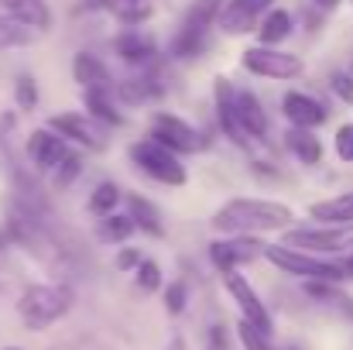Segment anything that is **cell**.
I'll list each match as a JSON object with an SVG mask.
<instances>
[{"instance_id":"1","label":"cell","mask_w":353,"mask_h":350,"mask_svg":"<svg viewBox=\"0 0 353 350\" xmlns=\"http://www.w3.org/2000/svg\"><path fill=\"white\" fill-rule=\"evenodd\" d=\"M292 224H295V210L288 203L264 200V196H234L210 220V227L220 237H227V233H254V237H261V233H278V231L285 233Z\"/></svg>"},{"instance_id":"2","label":"cell","mask_w":353,"mask_h":350,"mask_svg":"<svg viewBox=\"0 0 353 350\" xmlns=\"http://www.w3.org/2000/svg\"><path fill=\"white\" fill-rule=\"evenodd\" d=\"M72 306H76V292L65 282H34L17 295V316L34 333L65 320Z\"/></svg>"},{"instance_id":"3","label":"cell","mask_w":353,"mask_h":350,"mask_svg":"<svg viewBox=\"0 0 353 350\" xmlns=\"http://www.w3.org/2000/svg\"><path fill=\"white\" fill-rule=\"evenodd\" d=\"M220 10H223V0H192L168 41V59H175V62L199 59L210 48V35L216 28Z\"/></svg>"},{"instance_id":"4","label":"cell","mask_w":353,"mask_h":350,"mask_svg":"<svg viewBox=\"0 0 353 350\" xmlns=\"http://www.w3.org/2000/svg\"><path fill=\"white\" fill-rule=\"evenodd\" d=\"M264 261H271L278 271L302 278V282H336V285L350 282L340 257H319V254H309V251H295L288 244H268Z\"/></svg>"},{"instance_id":"5","label":"cell","mask_w":353,"mask_h":350,"mask_svg":"<svg viewBox=\"0 0 353 350\" xmlns=\"http://www.w3.org/2000/svg\"><path fill=\"white\" fill-rule=\"evenodd\" d=\"M127 158L137 172H144L151 182L168 186V189H182L189 182V168L182 165V155H175L172 148H165L154 137H137L127 148Z\"/></svg>"},{"instance_id":"6","label":"cell","mask_w":353,"mask_h":350,"mask_svg":"<svg viewBox=\"0 0 353 350\" xmlns=\"http://www.w3.org/2000/svg\"><path fill=\"white\" fill-rule=\"evenodd\" d=\"M240 66L257 76V79H271V83H292L305 72L302 55L285 52V48H271V45H250L240 52Z\"/></svg>"},{"instance_id":"7","label":"cell","mask_w":353,"mask_h":350,"mask_svg":"<svg viewBox=\"0 0 353 350\" xmlns=\"http://www.w3.org/2000/svg\"><path fill=\"white\" fill-rule=\"evenodd\" d=\"M281 244L309 254H347L353 251V227H333V224H309V227H288Z\"/></svg>"},{"instance_id":"8","label":"cell","mask_w":353,"mask_h":350,"mask_svg":"<svg viewBox=\"0 0 353 350\" xmlns=\"http://www.w3.org/2000/svg\"><path fill=\"white\" fill-rule=\"evenodd\" d=\"M148 137L161 141V144L172 148L175 155H199V151L210 148V137H206L196 124H189L185 117H179V114H168V110H158V114L151 117Z\"/></svg>"},{"instance_id":"9","label":"cell","mask_w":353,"mask_h":350,"mask_svg":"<svg viewBox=\"0 0 353 350\" xmlns=\"http://www.w3.org/2000/svg\"><path fill=\"white\" fill-rule=\"evenodd\" d=\"M264 247L268 244L261 237H254V233H227V237L210 240V261H213V268L220 275H227V271H240V268L261 261Z\"/></svg>"},{"instance_id":"10","label":"cell","mask_w":353,"mask_h":350,"mask_svg":"<svg viewBox=\"0 0 353 350\" xmlns=\"http://www.w3.org/2000/svg\"><path fill=\"white\" fill-rule=\"evenodd\" d=\"M45 127H52L59 137H65L69 144L86 148V151H93V155L107 151V144H110L107 127H103V124H97L93 117L83 114V110H65V114L48 117V124H45Z\"/></svg>"},{"instance_id":"11","label":"cell","mask_w":353,"mask_h":350,"mask_svg":"<svg viewBox=\"0 0 353 350\" xmlns=\"http://www.w3.org/2000/svg\"><path fill=\"white\" fill-rule=\"evenodd\" d=\"M69 151H72L69 141L59 137L52 127H34V130L28 134V141H24V155H28V162L34 165L38 175H52Z\"/></svg>"},{"instance_id":"12","label":"cell","mask_w":353,"mask_h":350,"mask_svg":"<svg viewBox=\"0 0 353 350\" xmlns=\"http://www.w3.org/2000/svg\"><path fill=\"white\" fill-rule=\"evenodd\" d=\"M220 278H223V285H227L230 299L236 302L240 316H243V320H250L257 330H264V333H274V320H271L268 306L261 302L257 289L250 285V278H243L240 271H227V275H220Z\"/></svg>"},{"instance_id":"13","label":"cell","mask_w":353,"mask_h":350,"mask_svg":"<svg viewBox=\"0 0 353 350\" xmlns=\"http://www.w3.org/2000/svg\"><path fill=\"white\" fill-rule=\"evenodd\" d=\"M234 114H236L240 130L247 134V141H250V144H261V141L268 137V130H271V117H268L264 104H261V97H257L250 86H236Z\"/></svg>"},{"instance_id":"14","label":"cell","mask_w":353,"mask_h":350,"mask_svg":"<svg viewBox=\"0 0 353 350\" xmlns=\"http://www.w3.org/2000/svg\"><path fill=\"white\" fill-rule=\"evenodd\" d=\"M274 7V0H227L220 17H216V28L223 35H250L257 31V21Z\"/></svg>"},{"instance_id":"15","label":"cell","mask_w":353,"mask_h":350,"mask_svg":"<svg viewBox=\"0 0 353 350\" xmlns=\"http://www.w3.org/2000/svg\"><path fill=\"white\" fill-rule=\"evenodd\" d=\"M281 117L288 120V127L316 130V127H323L330 120V107L323 100H316L312 93H305V90H288L281 97Z\"/></svg>"},{"instance_id":"16","label":"cell","mask_w":353,"mask_h":350,"mask_svg":"<svg viewBox=\"0 0 353 350\" xmlns=\"http://www.w3.org/2000/svg\"><path fill=\"white\" fill-rule=\"evenodd\" d=\"M114 55L130 69H151L158 62V45L141 28H123L114 38Z\"/></svg>"},{"instance_id":"17","label":"cell","mask_w":353,"mask_h":350,"mask_svg":"<svg viewBox=\"0 0 353 350\" xmlns=\"http://www.w3.org/2000/svg\"><path fill=\"white\" fill-rule=\"evenodd\" d=\"M234 93H236V83L230 76H216V79H213V110H216V124H220L223 137H227L234 148H250L247 134H243L240 124H236Z\"/></svg>"},{"instance_id":"18","label":"cell","mask_w":353,"mask_h":350,"mask_svg":"<svg viewBox=\"0 0 353 350\" xmlns=\"http://www.w3.org/2000/svg\"><path fill=\"white\" fill-rule=\"evenodd\" d=\"M161 93H165V83L154 72V66L141 69L137 76L117 79V86H114V97H117L120 107H144V104H154Z\"/></svg>"},{"instance_id":"19","label":"cell","mask_w":353,"mask_h":350,"mask_svg":"<svg viewBox=\"0 0 353 350\" xmlns=\"http://www.w3.org/2000/svg\"><path fill=\"white\" fill-rule=\"evenodd\" d=\"M72 83L86 93V90H114L117 79L110 76V66L97 55V52H76L72 55Z\"/></svg>"},{"instance_id":"20","label":"cell","mask_w":353,"mask_h":350,"mask_svg":"<svg viewBox=\"0 0 353 350\" xmlns=\"http://www.w3.org/2000/svg\"><path fill=\"white\" fill-rule=\"evenodd\" d=\"M83 114H90L97 124H103L107 130L127 124V117L120 110L114 90H86V93H83Z\"/></svg>"},{"instance_id":"21","label":"cell","mask_w":353,"mask_h":350,"mask_svg":"<svg viewBox=\"0 0 353 350\" xmlns=\"http://www.w3.org/2000/svg\"><path fill=\"white\" fill-rule=\"evenodd\" d=\"M292 35H295V17H292V10H285V7H271V10L257 21V45L281 48Z\"/></svg>"},{"instance_id":"22","label":"cell","mask_w":353,"mask_h":350,"mask_svg":"<svg viewBox=\"0 0 353 350\" xmlns=\"http://www.w3.org/2000/svg\"><path fill=\"white\" fill-rule=\"evenodd\" d=\"M281 137H285V151H288L299 165L312 168V165L323 162V141L316 137V130H309V127H288Z\"/></svg>"},{"instance_id":"23","label":"cell","mask_w":353,"mask_h":350,"mask_svg":"<svg viewBox=\"0 0 353 350\" xmlns=\"http://www.w3.org/2000/svg\"><path fill=\"white\" fill-rule=\"evenodd\" d=\"M93 7H103L123 28H144L154 17V0H93Z\"/></svg>"},{"instance_id":"24","label":"cell","mask_w":353,"mask_h":350,"mask_svg":"<svg viewBox=\"0 0 353 350\" xmlns=\"http://www.w3.org/2000/svg\"><path fill=\"white\" fill-rule=\"evenodd\" d=\"M123 203H127V213H130V220L137 224V231L148 233V237H165L161 210H158L148 196H141V193H127V196H123Z\"/></svg>"},{"instance_id":"25","label":"cell","mask_w":353,"mask_h":350,"mask_svg":"<svg viewBox=\"0 0 353 350\" xmlns=\"http://www.w3.org/2000/svg\"><path fill=\"white\" fill-rule=\"evenodd\" d=\"M309 217L316 224H333V227H353V193H340L330 200H319L309 206Z\"/></svg>"},{"instance_id":"26","label":"cell","mask_w":353,"mask_h":350,"mask_svg":"<svg viewBox=\"0 0 353 350\" xmlns=\"http://www.w3.org/2000/svg\"><path fill=\"white\" fill-rule=\"evenodd\" d=\"M10 17H17V21H24L28 28H34L38 35H45V31H52V7H48V0H14L10 7H3Z\"/></svg>"},{"instance_id":"27","label":"cell","mask_w":353,"mask_h":350,"mask_svg":"<svg viewBox=\"0 0 353 350\" xmlns=\"http://www.w3.org/2000/svg\"><path fill=\"white\" fill-rule=\"evenodd\" d=\"M38 41V31L28 28L24 21L10 17L7 10L0 14V52H14V48H28Z\"/></svg>"},{"instance_id":"28","label":"cell","mask_w":353,"mask_h":350,"mask_svg":"<svg viewBox=\"0 0 353 350\" xmlns=\"http://www.w3.org/2000/svg\"><path fill=\"white\" fill-rule=\"evenodd\" d=\"M127 193L120 189L117 182H97L93 186V193L86 196V210L97 217V220H103V217H110V213H117V206H120V200H123Z\"/></svg>"},{"instance_id":"29","label":"cell","mask_w":353,"mask_h":350,"mask_svg":"<svg viewBox=\"0 0 353 350\" xmlns=\"http://www.w3.org/2000/svg\"><path fill=\"white\" fill-rule=\"evenodd\" d=\"M137 233V224L130 220V213H110V217H103V220H97V240L100 244H127L130 237Z\"/></svg>"},{"instance_id":"30","label":"cell","mask_w":353,"mask_h":350,"mask_svg":"<svg viewBox=\"0 0 353 350\" xmlns=\"http://www.w3.org/2000/svg\"><path fill=\"white\" fill-rule=\"evenodd\" d=\"M38 104H41L38 79H34L31 72H21V76L14 79V107H17L21 114H31V110H38Z\"/></svg>"},{"instance_id":"31","label":"cell","mask_w":353,"mask_h":350,"mask_svg":"<svg viewBox=\"0 0 353 350\" xmlns=\"http://www.w3.org/2000/svg\"><path fill=\"white\" fill-rule=\"evenodd\" d=\"M134 285H137L144 295H151V292H161V289H165L161 264H158V261H151V257H144V261H141V268L134 271Z\"/></svg>"},{"instance_id":"32","label":"cell","mask_w":353,"mask_h":350,"mask_svg":"<svg viewBox=\"0 0 353 350\" xmlns=\"http://www.w3.org/2000/svg\"><path fill=\"white\" fill-rule=\"evenodd\" d=\"M79 175H83V155H79V151H69V155L62 158V165L52 172V186L62 193V189H69Z\"/></svg>"},{"instance_id":"33","label":"cell","mask_w":353,"mask_h":350,"mask_svg":"<svg viewBox=\"0 0 353 350\" xmlns=\"http://www.w3.org/2000/svg\"><path fill=\"white\" fill-rule=\"evenodd\" d=\"M161 302H165V313H168V316H182L185 306H189V285H185L182 278L168 282V285L161 289Z\"/></svg>"},{"instance_id":"34","label":"cell","mask_w":353,"mask_h":350,"mask_svg":"<svg viewBox=\"0 0 353 350\" xmlns=\"http://www.w3.org/2000/svg\"><path fill=\"white\" fill-rule=\"evenodd\" d=\"M236 337H240V347L243 350H274L271 333L257 330V327H254L250 320H243V316H240V323H236Z\"/></svg>"},{"instance_id":"35","label":"cell","mask_w":353,"mask_h":350,"mask_svg":"<svg viewBox=\"0 0 353 350\" xmlns=\"http://www.w3.org/2000/svg\"><path fill=\"white\" fill-rule=\"evenodd\" d=\"M330 90H333V97H336V100H343V104H350L353 107V72L336 69V72L330 76Z\"/></svg>"},{"instance_id":"36","label":"cell","mask_w":353,"mask_h":350,"mask_svg":"<svg viewBox=\"0 0 353 350\" xmlns=\"http://www.w3.org/2000/svg\"><path fill=\"white\" fill-rule=\"evenodd\" d=\"M141 261H144L141 247H120L117 254H114V268L123 271V275H134V271L141 268Z\"/></svg>"},{"instance_id":"37","label":"cell","mask_w":353,"mask_h":350,"mask_svg":"<svg viewBox=\"0 0 353 350\" xmlns=\"http://www.w3.org/2000/svg\"><path fill=\"white\" fill-rule=\"evenodd\" d=\"M333 148H336V158L340 162H353V124H340L336 127Z\"/></svg>"},{"instance_id":"38","label":"cell","mask_w":353,"mask_h":350,"mask_svg":"<svg viewBox=\"0 0 353 350\" xmlns=\"http://www.w3.org/2000/svg\"><path fill=\"white\" fill-rule=\"evenodd\" d=\"M343 0H312V10H319V14H330V10H336Z\"/></svg>"},{"instance_id":"39","label":"cell","mask_w":353,"mask_h":350,"mask_svg":"<svg viewBox=\"0 0 353 350\" xmlns=\"http://www.w3.org/2000/svg\"><path fill=\"white\" fill-rule=\"evenodd\" d=\"M0 3H3V7H10V3H14V0H0Z\"/></svg>"},{"instance_id":"40","label":"cell","mask_w":353,"mask_h":350,"mask_svg":"<svg viewBox=\"0 0 353 350\" xmlns=\"http://www.w3.org/2000/svg\"><path fill=\"white\" fill-rule=\"evenodd\" d=\"M3 350H24V347H3Z\"/></svg>"}]
</instances>
